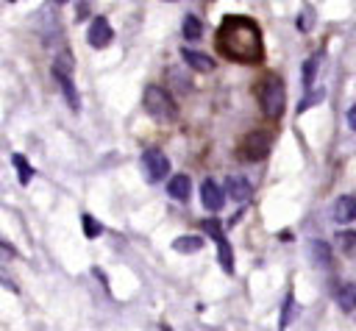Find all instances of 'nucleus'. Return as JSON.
I'll return each mask as SVG.
<instances>
[{"mask_svg":"<svg viewBox=\"0 0 356 331\" xmlns=\"http://www.w3.org/2000/svg\"><path fill=\"white\" fill-rule=\"evenodd\" d=\"M217 50L239 64H259L264 58L261 31L250 17L228 14L217 28Z\"/></svg>","mask_w":356,"mask_h":331,"instance_id":"f257e3e1","label":"nucleus"},{"mask_svg":"<svg viewBox=\"0 0 356 331\" xmlns=\"http://www.w3.org/2000/svg\"><path fill=\"white\" fill-rule=\"evenodd\" d=\"M256 97H259V106L261 111L270 117V120H278L284 114V106H286V95H284V83L278 75H264L256 86Z\"/></svg>","mask_w":356,"mask_h":331,"instance_id":"f03ea898","label":"nucleus"},{"mask_svg":"<svg viewBox=\"0 0 356 331\" xmlns=\"http://www.w3.org/2000/svg\"><path fill=\"white\" fill-rule=\"evenodd\" d=\"M145 108H147V114H150L153 120H159V122H172L175 114H178L175 100H172L170 92L161 89V86H147V89H145Z\"/></svg>","mask_w":356,"mask_h":331,"instance_id":"7ed1b4c3","label":"nucleus"},{"mask_svg":"<svg viewBox=\"0 0 356 331\" xmlns=\"http://www.w3.org/2000/svg\"><path fill=\"white\" fill-rule=\"evenodd\" d=\"M203 231L214 236V242H217V259H220L222 270L231 275L234 273V253H231V245H228L225 231L220 228V220H203Z\"/></svg>","mask_w":356,"mask_h":331,"instance_id":"20e7f679","label":"nucleus"},{"mask_svg":"<svg viewBox=\"0 0 356 331\" xmlns=\"http://www.w3.org/2000/svg\"><path fill=\"white\" fill-rule=\"evenodd\" d=\"M270 142H273L270 131H250V134L242 139V147H239V150H242V156H245V159L259 161V159H264V156H267Z\"/></svg>","mask_w":356,"mask_h":331,"instance_id":"39448f33","label":"nucleus"},{"mask_svg":"<svg viewBox=\"0 0 356 331\" xmlns=\"http://www.w3.org/2000/svg\"><path fill=\"white\" fill-rule=\"evenodd\" d=\"M142 170H145L147 181H164L170 175V161H167V156L161 150L150 147V150L142 153Z\"/></svg>","mask_w":356,"mask_h":331,"instance_id":"423d86ee","label":"nucleus"},{"mask_svg":"<svg viewBox=\"0 0 356 331\" xmlns=\"http://www.w3.org/2000/svg\"><path fill=\"white\" fill-rule=\"evenodd\" d=\"M111 39H114V31H111L108 19L106 17H95L89 22V45L92 47H106Z\"/></svg>","mask_w":356,"mask_h":331,"instance_id":"0eeeda50","label":"nucleus"},{"mask_svg":"<svg viewBox=\"0 0 356 331\" xmlns=\"http://www.w3.org/2000/svg\"><path fill=\"white\" fill-rule=\"evenodd\" d=\"M200 197H203V206H206L209 211H220L222 203H225V192H222L211 178L203 181V186H200Z\"/></svg>","mask_w":356,"mask_h":331,"instance_id":"6e6552de","label":"nucleus"},{"mask_svg":"<svg viewBox=\"0 0 356 331\" xmlns=\"http://www.w3.org/2000/svg\"><path fill=\"white\" fill-rule=\"evenodd\" d=\"M225 195H228L231 200H236V203H245V200L253 197V186H250V181H245V178H239V175H231L228 184H225Z\"/></svg>","mask_w":356,"mask_h":331,"instance_id":"1a4fd4ad","label":"nucleus"},{"mask_svg":"<svg viewBox=\"0 0 356 331\" xmlns=\"http://www.w3.org/2000/svg\"><path fill=\"white\" fill-rule=\"evenodd\" d=\"M334 220L337 223H353L356 220V195H339L334 203Z\"/></svg>","mask_w":356,"mask_h":331,"instance_id":"9d476101","label":"nucleus"},{"mask_svg":"<svg viewBox=\"0 0 356 331\" xmlns=\"http://www.w3.org/2000/svg\"><path fill=\"white\" fill-rule=\"evenodd\" d=\"M167 192H170V197L181 200V203L189 200V195H192V181H189V175H184V172L172 175L170 184H167Z\"/></svg>","mask_w":356,"mask_h":331,"instance_id":"9b49d317","label":"nucleus"},{"mask_svg":"<svg viewBox=\"0 0 356 331\" xmlns=\"http://www.w3.org/2000/svg\"><path fill=\"white\" fill-rule=\"evenodd\" d=\"M334 300L339 303L342 312H356V284H350V281L339 284L334 289Z\"/></svg>","mask_w":356,"mask_h":331,"instance_id":"f8f14e48","label":"nucleus"},{"mask_svg":"<svg viewBox=\"0 0 356 331\" xmlns=\"http://www.w3.org/2000/svg\"><path fill=\"white\" fill-rule=\"evenodd\" d=\"M309 256H312V261H314L317 267H331V264H334V261H331V245L323 242V239H312V242H309Z\"/></svg>","mask_w":356,"mask_h":331,"instance_id":"ddd939ff","label":"nucleus"},{"mask_svg":"<svg viewBox=\"0 0 356 331\" xmlns=\"http://www.w3.org/2000/svg\"><path fill=\"white\" fill-rule=\"evenodd\" d=\"M181 58H184L192 70H197V72H211V70H214V61H211V56H206V53H197V50H181Z\"/></svg>","mask_w":356,"mask_h":331,"instance_id":"4468645a","label":"nucleus"},{"mask_svg":"<svg viewBox=\"0 0 356 331\" xmlns=\"http://www.w3.org/2000/svg\"><path fill=\"white\" fill-rule=\"evenodd\" d=\"M200 248H203V236H197V234H186L172 242V250H178V253H197Z\"/></svg>","mask_w":356,"mask_h":331,"instance_id":"2eb2a0df","label":"nucleus"},{"mask_svg":"<svg viewBox=\"0 0 356 331\" xmlns=\"http://www.w3.org/2000/svg\"><path fill=\"white\" fill-rule=\"evenodd\" d=\"M58 83H61V92H64L70 108H72V111H81V97H78V92H75L72 75H58Z\"/></svg>","mask_w":356,"mask_h":331,"instance_id":"dca6fc26","label":"nucleus"},{"mask_svg":"<svg viewBox=\"0 0 356 331\" xmlns=\"http://www.w3.org/2000/svg\"><path fill=\"white\" fill-rule=\"evenodd\" d=\"M295 312H298V303H295V292L289 289L286 298H284V306H281V317H278V328H281V331H286V325L292 323Z\"/></svg>","mask_w":356,"mask_h":331,"instance_id":"f3484780","label":"nucleus"},{"mask_svg":"<svg viewBox=\"0 0 356 331\" xmlns=\"http://www.w3.org/2000/svg\"><path fill=\"white\" fill-rule=\"evenodd\" d=\"M337 248H339L348 259H356V231H339V234H337Z\"/></svg>","mask_w":356,"mask_h":331,"instance_id":"a211bd4d","label":"nucleus"},{"mask_svg":"<svg viewBox=\"0 0 356 331\" xmlns=\"http://www.w3.org/2000/svg\"><path fill=\"white\" fill-rule=\"evenodd\" d=\"M320 58H323V53H314V56L306 58V64H303V86H306V89L314 86V75H317V70H320Z\"/></svg>","mask_w":356,"mask_h":331,"instance_id":"6ab92c4d","label":"nucleus"},{"mask_svg":"<svg viewBox=\"0 0 356 331\" xmlns=\"http://www.w3.org/2000/svg\"><path fill=\"white\" fill-rule=\"evenodd\" d=\"M200 33H203V22H200L195 14H186V17H184V36H186L189 42H195V39H200Z\"/></svg>","mask_w":356,"mask_h":331,"instance_id":"aec40b11","label":"nucleus"},{"mask_svg":"<svg viewBox=\"0 0 356 331\" xmlns=\"http://www.w3.org/2000/svg\"><path fill=\"white\" fill-rule=\"evenodd\" d=\"M72 53L70 50H64V53H58L56 56V64H53V75L58 78V75H72Z\"/></svg>","mask_w":356,"mask_h":331,"instance_id":"412c9836","label":"nucleus"},{"mask_svg":"<svg viewBox=\"0 0 356 331\" xmlns=\"http://www.w3.org/2000/svg\"><path fill=\"white\" fill-rule=\"evenodd\" d=\"M14 167H17V172H19V184H28L31 181V175H33V167L28 164V159L25 156H19V153H14Z\"/></svg>","mask_w":356,"mask_h":331,"instance_id":"4be33fe9","label":"nucleus"},{"mask_svg":"<svg viewBox=\"0 0 356 331\" xmlns=\"http://www.w3.org/2000/svg\"><path fill=\"white\" fill-rule=\"evenodd\" d=\"M81 225H83V234H86V236H92V239H95V236H100V231H103V225H100L92 214H83V217H81Z\"/></svg>","mask_w":356,"mask_h":331,"instance_id":"5701e85b","label":"nucleus"},{"mask_svg":"<svg viewBox=\"0 0 356 331\" xmlns=\"http://www.w3.org/2000/svg\"><path fill=\"white\" fill-rule=\"evenodd\" d=\"M348 125H350V131H356V103L348 108Z\"/></svg>","mask_w":356,"mask_h":331,"instance_id":"b1692460","label":"nucleus"},{"mask_svg":"<svg viewBox=\"0 0 356 331\" xmlns=\"http://www.w3.org/2000/svg\"><path fill=\"white\" fill-rule=\"evenodd\" d=\"M56 3H64V0H56Z\"/></svg>","mask_w":356,"mask_h":331,"instance_id":"393cba45","label":"nucleus"},{"mask_svg":"<svg viewBox=\"0 0 356 331\" xmlns=\"http://www.w3.org/2000/svg\"><path fill=\"white\" fill-rule=\"evenodd\" d=\"M8 3H11V0H8Z\"/></svg>","mask_w":356,"mask_h":331,"instance_id":"a878e982","label":"nucleus"}]
</instances>
